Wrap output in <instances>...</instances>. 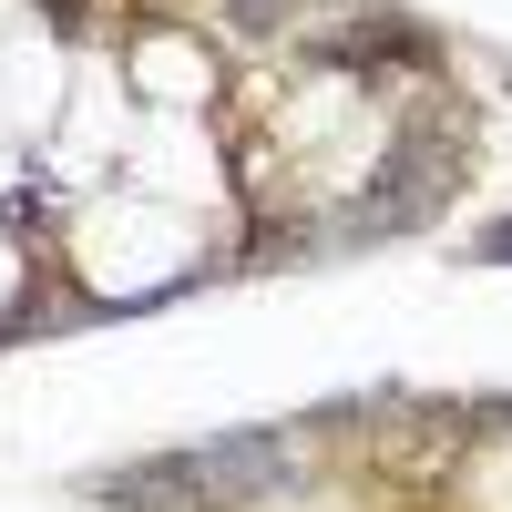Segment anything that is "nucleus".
Wrapping results in <instances>:
<instances>
[{
    "label": "nucleus",
    "instance_id": "obj_1",
    "mask_svg": "<svg viewBox=\"0 0 512 512\" xmlns=\"http://www.w3.org/2000/svg\"><path fill=\"white\" fill-rule=\"evenodd\" d=\"M277 11H287V0H226V21H236V31H277Z\"/></svg>",
    "mask_w": 512,
    "mask_h": 512
},
{
    "label": "nucleus",
    "instance_id": "obj_2",
    "mask_svg": "<svg viewBox=\"0 0 512 512\" xmlns=\"http://www.w3.org/2000/svg\"><path fill=\"white\" fill-rule=\"evenodd\" d=\"M482 256H492V267H512V216H492V226H482Z\"/></svg>",
    "mask_w": 512,
    "mask_h": 512
}]
</instances>
